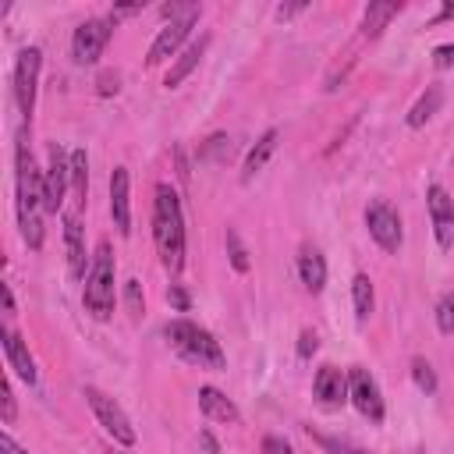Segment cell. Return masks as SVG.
Masks as SVG:
<instances>
[{"instance_id": "1", "label": "cell", "mask_w": 454, "mask_h": 454, "mask_svg": "<svg viewBox=\"0 0 454 454\" xmlns=\"http://www.w3.org/2000/svg\"><path fill=\"white\" fill-rule=\"evenodd\" d=\"M14 167H18V227L28 248L43 245V220H39V206H43V174L35 170L32 149H28V131L18 135V149H14Z\"/></svg>"}, {"instance_id": "2", "label": "cell", "mask_w": 454, "mask_h": 454, "mask_svg": "<svg viewBox=\"0 0 454 454\" xmlns=\"http://www.w3.org/2000/svg\"><path fill=\"white\" fill-rule=\"evenodd\" d=\"M153 238H156V252H160L163 270L177 273L184 266V216H181V199L170 184H156Z\"/></svg>"}, {"instance_id": "3", "label": "cell", "mask_w": 454, "mask_h": 454, "mask_svg": "<svg viewBox=\"0 0 454 454\" xmlns=\"http://www.w3.org/2000/svg\"><path fill=\"white\" fill-rule=\"evenodd\" d=\"M163 337L170 340V348H174L184 362H192V365H199V369H223V365H227L220 340H216L206 326H199V323H192V319H174V323H167Z\"/></svg>"}, {"instance_id": "4", "label": "cell", "mask_w": 454, "mask_h": 454, "mask_svg": "<svg viewBox=\"0 0 454 454\" xmlns=\"http://www.w3.org/2000/svg\"><path fill=\"white\" fill-rule=\"evenodd\" d=\"M114 273H117V262H114L110 241H99L92 266H89V277H85V291H82L85 312L99 323H106L114 316Z\"/></svg>"}, {"instance_id": "5", "label": "cell", "mask_w": 454, "mask_h": 454, "mask_svg": "<svg viewBox=\"0 0 454 454\" xmlns=\"http://www.w3.org/2000/svg\"><path fill=\"white\" fill-rule=\"evenodd\" d=\"M85 401L92 404V411H96L99 426H103L117 443H124V447H131V443H135V426H131V419L121 411V404H117L114 397H106V394H103V390H96V387H85Z\"/></svg>"}, {"instance_id": "6", "label": "cell", "mask_w": 454, "mask_h": 454, "mask_svg": "<svg viewBox=\"0 0 454 454\" xmlns=\"http://www.w3.org/2000/svg\"><path fill=\"white\" fill-rule=\"evenodd\" d=\"M365 227L372 234V241L383 248V252H397L401 248V216L390 202L376 199L365 206Z\"/></svg>"}, {"instance_id": "7", "label": "cell", "mask_w": 454, "mask_h": 454, "mask_svg": "<svg viewBox=\"0 0 454 454\" xmlns=\"http://www.w3.org/2000/svg\"><path fill=\"white\" fill-rule=\"evenodd\" d=\"M67 177H71V156H64L60 145H50V160H46V170H43V209L46 213H60Z\"/></svg>"}, {"instance_id": "8", "label": "cell", "mask_w": 454, "mask_h": 454, "mask_svg": "<svg viewBox=\"0 0 454 454\" xmlns=\"http://www.w3.org/2000/svg\"><path fill=\"white\" fill-rule=\"evenodd\" d=\"M39 64H43L39 46H25V50L18 53V64H14V96H18V106H21L25 117H32V106H35Z\"/></svg>"}, {"instance_id": "9", "label": "cell", "mask_w": 454, "mask_h": 454, "mask_svg": "<svg viewBox=\"0 0 454 454\" xmlns=\"http://www.w3.org/2000/svg\"><path fill=\"white\" fill-rule=\"evenodd\" d=\"M110 39V21H99V18H89L74 28V39H71V53L78 64H96L103 46Z\"/></svg>"}, {"instance_id": "10", "label": "cell", "mask_w": 454, "mask_h": 454, "mask_svg": "<svg viewBox=\"0 0 454 454\" xmlns=\"http://www.w3.org/2000/svg\"><path fill=\"white\" fill-rule=\"evenodd\" d=\"M348 397H351V404H355L365 419L383 422V397H380L376 380H372L365 369H351V376H348Z\"/></svg>"}, {"instance_id": "11", "label": "cell", "mask_w": 454, "mask_h": 454, "mask_svg": "<svg viewBox=\"0 0 454 454\" xmlns=\"http://www.w3.org/2000/svg\"><path fill=\"white\" fill-rule=\"evenodd\" d=\"M426 206H429V220H433V231H436V245L450 248L454 245V199L447 195V188L429 184Z\"/></svg>"}, {"instance_id": "12", "label": "cell", "mask_w": 454, "mask_h": 454, "mask_svg": "<svg viewBox=\"0 0 454 454\" xmlns=\"http://www.w3.org/2000/svg\"><path fill=\"white\" fill-rule=\"evenodd\" d=\"M199 18H184V21H170L167 28H160V35L153 39V46H149V57H145V64L149 67H156V64H163L170 53H177V46L188 39V32H192V25H195Z\"/></svg>"}, {"instance_id": "13", "label": "cell", "mask_w": 454, "mask_h": 454, "mask_svg": "<svg viewBox=\"0 0 454 454\" xmlns=\"http://www.w3.org/2000/svg\"><path fill=\"white\" fill-rule=\"evenodd\" d=\"M110 216H114V227L121 238L131 234V202H128V170L124 167H114L110 174Z\"/></svg>"}, {"instance_id": "14", "label": "cell", "mask_w": 454, "mask_h": 454, "mask_svg": "<svg viewBox=\"0 0 454 454\" xmlns=\"http://www.w3.org/2000/svg\"><path fill=\"white\" fill-rule=\"evenodd\" d=\"M312 390H316V401H319L323 408H337V404L348 401V380H344V372H340L337 365H323V369L316 372Z\"/></svg>"}, {"instance_id": "15", "label": "cell", "mask_w": 454, "mask_h": 454, "mask_svg": "<svg viewBox=\"0 0 454 454\" xmlns=\"http://www.w3.org/2000/svg\"><path fill=\"white\" fill-rule=\"evenodd\" d=\"M64 245H67V270H71V277H74V280L89 277V270H85V241H82V220H78L74 213H67V216H64Z\"/></svg>"}, {"instance_id": "16", "label": "cell", "mask_w": 454, "mask_h": 454, "mask_svg": "<svg viewBox=\"0 0 454 454\" xmlns=\"http://www.w3.org/2000/svg\"><path fill=\"white\" fill-rule=\"evenodd\" d=\"M4 355H7V365L25 380V383H35V362L28 355V344L14 333V330H4Z\"/></svg>"}, {"instance_id": "17", "label": "cell", "mask_w": 454, "mask_h": 454, "mask_svg": "<svg viewBox=\"0 0 454 454\" xmlns=\"http://www.w3.org/2000/svg\"><path fill=\"white\" fill-rule=\"evenodd\" d=\"M298 273H301V284H305L312 294L323 291V284H326V262H323V255H319L316 248H305V252L298 255Z\"/></svg>"}, {"instance_id": "18", "label": "cell", "mask_w": 454, "mask_h": 454, "mask_svg": "<svg viewBox=\"0 0 454 454\" xmlns=\"http://www.w3.org/2000/svg\"><path fill=\"white\" fill-rule=\"evenodd\" d=\"M199 408L216 422H238V408L216 387H199Z\"/></svg>"}, {"instance_id": "19", "label": "cell", "mask_w": 454, "mask_h": 454, "mask_svg": "<svg viewBox=\"0 0 454 454\" xmlns=\"http://www.w3.org/2000/svg\"><path fill=\"white\" fill-rule=\"evenodd\" d=\"M206 43H209V39L202 35L199 43H192V46H188V50L177 57V64H174V67L167 71V78H163V85H167V89H177V85H181V82L192 74V67H195V64H199V57L206 53Z\"/></svg>"}, {"instance_id": "20", "label": "cell", "mask_w": 454, "mask_h": 454, "mask_svg": "<svg viewBox=\"0 0 454 454\" xmlns=\"http://www.w3.org/2000/svg\"><path fill=\"white\" fill-rule=\"evenodd\" d=\"M397 11H401V4H394V0H372V4L365 7V14H362V32H365V35H380L383 25H387Z\"/></svg>"}, {"instance_id": "21", "label": "cell", "mask_w": 454, "mask_h": 454, "mask_svg": "<svg viewBox=\"0 0 454 454\" xmlns=\"http://www.w3.org/2000/svg\"><path fill=\"white\" fill-rule=\"evenodd\" d=\"M277 138H280L277 131H266V135L248 149V156H245V181L266 167V160H270V156H273V149H277Z\"/></svg>"}, {"instance_id": "22", "label": "cell", "mask_w": 454, "mask_h": 454, "mask_svg": "<svg viewBox=\"0 0 454 454\" xmlns=\"http://www.w3.org/2000/svg\"><path fill=\"white\" fill-rule=\"evenodd\" d=\"M351 301H355V319L358 323L369 319V312L376 305V294H372V280L365 273H355V280H351Z\"/></svg>"}, {"instance_id": "23", "label": "cell", "mask_w": 454, "mask_h": 454, "mask_svg": "<svg viewBox=\"0 0 454 454\" xmlns=\"http://www.w3.org/2000/svg\"><path fill=\"white\" fill-rule=\"evenodd\" d=\"M440 103H443V89H440V85H429V89H426V96H422V99L411 106L408 124H411V128H422V124H426V121H429L436 110H440Z\"/></svg>"}, {"instance_id": "24", "label": "cell", "mask_w": 454, "mask_h": 454, "mask_svg": "<svg viewBox=\"0 0 454 454\" xmlns=\"http://www.w3.org/2000/svg\"><path fill=\"white\" fill-rule=\"evenodd\" d=\"M71 184H74L78 199L85 202V188H89V160H85V149H74L71 153Z\"/></svg>"}, {"instance_id": "25", "label": "cell", "mask_w": 454, "mask_h": 454, "mask_svg": "<svg viewBox=\"0 0 454 454\" xmlns=\"http://www.w3.org/2000/svg\"><path fill=\"white\" fill-rule=\"evenodd\" d=\"M436 326H440V333H454V298L450 294H440V301H436Z\"/></svg>"}, {"instance_id": "26", "label": "cell", "mask_w": 454, "mask_h": 454, "mask_svg": "<svg viewBox=\"0 0 454 454\" xmlns=\"http://www.w3.org/2000/svg\"><path fill=\"white\" fill-rule=\"evenodd\" d=\"M316 443H319L326 454H369V450H362V447H355V443H348V440L323 436V433H316Z\"/></svg>"}, {"instance_id": "27", "label": "cell", "mask_w": 454, "mask_h": 454, "mask_svg": "<svg viewBox=\"0 0 454 454\" xmlns=\"http://www.w3.org/2000/svg\"><path fill=\"white\" fill-rule=\"evenodd\" d=\"M227 252H231V266H234L238 273H245V270H248V252H245V245L238 241V231H227Z\"/></svg>"}, {"instance_id": "28", "label": "cell", "mask_w": 454, "mask_h": 454, "mask_svg": "<svg viewBox=\"0 0 454 454\" xmlns=\"http://www.w3.org/2000/svg\"><path fill=\"white\" fill-rule=\"evenodd\" d=\"M411 376H415V383H419V390H426V394H436V376H433V369H429V362H422V358H415V362H411Z\"/></svg>"}, {"instance_id": "29", "label": "cell", "mask_w": 454, "mask_h": 454, "mask_svg": "<svg viewBox=\"0 0 454 454\" xmlns=\"http://www.w3.org/2000/svg\"><path fill=\"white\" fill-rule=\"evenodd\" d=\"M124 301H128V309H131L135 316L142 312V284H138V280H128V284H124Z\"/></svg>"}, {"instance_id": "30", "label": "cell", "mask_w": 454, "mask_h": 454, "mask_svg": "<svg viewBox=\"0 0 454 454\" xmlns=\"http://www.w3.org/2000/svg\"><path fill=\"white\" fill-rule=\"evenodd\" d=\"M316 348H319L316 330H301V337H298V358H312V355H316Z\"/></svg>"}, {"instance_id": "31", "label": "cell", "mask_w": 454, "mask_h": 454, "mask_svg": "<svg viewBox=\"0 0 454 454\" xmlns=\"http://www.w3.org/2000/svg\"><path fill=\"white\" fill-rule=\"evenodd\" d=\"M0 401H4V422H14V394H11L7 380L0 383Z\"/></svg>"}, {"instance_id": "32", "label": "cell", "mask_w": 454, "mask_h": 454, "mask_svg": "<svg viewBox=\"0 0 454 454\" xmlns=\"http://www.w3.org/2000/svg\"><path fill=\"white\" fill-rule=\"evenodd\" d=\"M433 64H436V67H450V64H454V43L436 46V50H433Z\"/></svg>"}, {"instance_id": "33", "label": "cell", "mask_w": 454, "mask_h": 454, "mask_svg": "<svg viewBox=\"0 0 454 454\" xmlns=\"http://www.w3.org/2000/svg\"><path fill=\"white\" fill-rule=\"evenodd\" d=\"M262 447H266V454H291V447H287V440H273V436H270V440H266Z\"/></svg>"}, {"instance_id": "34", "label": "cell", "mask_w": 454, "mask_h": 454, "mask_svg": "<svg viewBox=\"0 0 454 454\" xmlns=\"http://www.w3.org/2000/svg\"><path fill=\"white\" fill-rule=\"evenodd\" d=\"M99 92H103V96L117 92V74H103V78H99Z\"/></svg>"}, {"instance_id": "35", "label": "cell", "mask_w": 454, "mask_h": 454, "mask_svg": "<svg viewBox=\"0 0 454 454\" xmlns=\"http://www.w3.org/2000/svg\"><path fill=\"white\" fill-rule=\"evenodd\" d=\"M0 450H4V454H25V450H21V447H18V443H14L7 433L0 436Z\"/></svg>"}, {"instance_id": "36", "label": "cell", "mask_w": 454, "mask_h": 454, "mask_svg": "<svg viewBox=\"0 0 454 454\" xmlns=\"http://www.w3.org/2000/svg\"><path fill=\"white\" fill-rule=\"evenodd\" d=\"M170 301H174L177 309H188V298H184V291H181V287H170Z\"/></svg>"}, {"instance_id": "37", "label": "cell", "mask_w": 454, "mask_h": 454, "mask_svg": "<svg viewBox=\"0 0 454 454\" xmlns=\"http://www.w3.org/2000/svg\"><path fill=\"white\" fill-rule=\"evenodd\" d=\"M0 291H4V309H7V312H14V294H11V287H7V284H0Z\"/></svg>"}, {"instance_id": "38", "label": "cell", "mask_w": 454, "mask_h": 454, "mask_svg": "<svg viewBox=\"0 0 454 454\" xmlns=\"http://www.w3.org/2000/svg\"><path fill=\"white\" fill-rule=\"evenodd\" d=\"M294 11H301V4H291V7H284V4H280V7H277V14H280V18H291Z\"/></svg>"}, {"instance_id": "39", "label": "cell", "mask_w": 454, "mask_h": 454, "mask_svg": "<svg viewBox=\"0 0 454 454\" xmlns=\"http://www.w3.org/2000/svg\"><path fill=\"white\" fill-rule=\"evenodd\" d=\"M447 18H454V4H443V11L436 14V21H447Z\"/></svg>"}, {"instance_id": "40", "label": "cell", "mask_w": 454, "mask_h": 454, "mask_svg": "<svg viewBox=\"0 0 454 454\" xmlns=\"http://www.w3.org/2000/svg\"><path fill=\"white\" fill-rule=\"evenodd\" d=\"M121 454H124V450H121Z\"/></svg>"}]
</instances>
